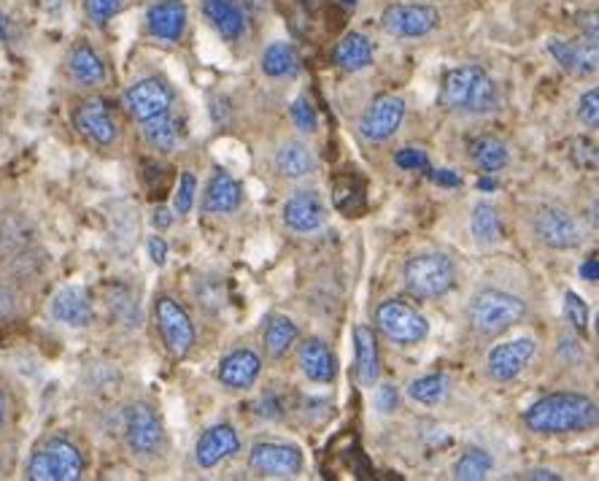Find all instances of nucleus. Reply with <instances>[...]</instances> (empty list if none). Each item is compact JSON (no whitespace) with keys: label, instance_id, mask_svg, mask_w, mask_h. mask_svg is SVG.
<instances>
[{"label":"nucleus","instance_id":"nucleus-41","mask_svg":"<svg viewBox=\"0 0 599 481\" xmlns=\"http://www.w3.org/2000/svg\"><path fill=\"white\" fill-rule=\"evenodd\" d=\"M395 163L403 170H424L426 165H430V163H426V154L421 152V149H416V147L399 149V152L395 154Z\"/></svg>","mask_w":599,"mask_h":481},{"label":"nucleus","instance_id":"nucleus-13","mask_svg":"<svg viewBox=\"0 0 599 481\" xmlns=\"http://www.w3.org/2000/svg\"><path fill=\"white\" fill-rule=\"evenodd\" d=\"M248 466L259 477L292 479L303 471V452L292 444H279V441H257L248 452Z\"/></svg>","mask_w":599,"mask_h":481},{"label":"nucleus","instance_id":"nucleus-8","mask_svg":"<svg viewBox=\"0 0 599 481\" xmlns=\"http://www.w3.org/2000/svg\"><path fill=\"white\" fill-rule=\"evenodd\" d=\"M375 325L381 333L399 346H413L426 339L430 333V322L416 312L413 306L403 301H384L375 308Z\"/></svg>","mask_w":599,"mask_h":481},{"label":"nucleus","instance_id":"nucleus-34","mask_svg":"<svg viewBox=\"0 0 599 481\" xmlns=\"http://www.w3.org/2000/svg\"><path fill=\"white\" fill-rule=\"evenodd\" d=\"M492 466H495V460H492L489 452L484 450H468L462 457H459L457 463H454V479L459 481H481L489 477Z\"/></svg>","mask_w":599,"mask_h":481},{"label":"nucleus","instance_id":"nucleus-17","mask_svg":"<svg viewBox=\"0 0 599 481\" xmlns=\"http://www.w3.org/2000/svg\"><path fill=\"white\" fill-rule=\"evenodd\" d=\"M65 74L81 90H95V87L105 85V79H109V68H105L103 58L87 41H76L71 47L68 58H65Z\"/></svg>","mask_w":599,"mask_h":481},{"label":"nucleus","instance_id":"nucleus-3","mask_svg":"<svg viewBox=\"0 0 599 481\" xmlns=\"http://www.w3.org/2000/svg\"><path fill=\"white\" fill-rule=\"evenodd\" d=\"M85 471V452L68 435H47L25 466V477L30 481H79Z\"/></svg>","mask_w":599,"mask_h":481},{"label":"nucleus","instance_id":"nucleus-1","mask_svg":"<svg viewBox=\"0 0 599 481\" xmlns=\"http://www.w3.org/2000/svg\"><path fill=\"white\" fill-rule=\"evenodd\" d=\"M597 403L581 392H553L524 412V425L532 433L564 435L597 428Z\"/></svg>","mask_w":599,"mask_h":481},{"label":"nucleus","instance_id":"nucleus-31","mask_svg":"<svg viewBox=\"0 0 599 481\" xmlns=\"http://www.w3.org/2000/svg\"><path fill=\"white\" fill-rule=\"evenodd\" d=\"M259 68L270 79H286V76H295L300 71V58L295 47L286 41H273L265 47L263 58H259Z\"/></svg>","mask_w":599,"mask_h":481},{"label":"nucleus","instance_id":"nucleus-22","mask_svg":"<svg viewBox=\"0 0 599 481\" xmlns=\"http://www.w3.org/2000/svg\"><path fill=\"white\" fill-rule=\"evenodd\" d=\"M259 370H263V360H259L257 352L235 350L219 363L216 376L230 390H248L259 379Z\"/></svg>","mask_w":599,"mask_h":481},{"label":"nucleus","instance_id":"nucleus-9","mask_svg":"<svg viewBox=\"0 0 599 481\" xmlns=\"http://www.w3.org/2000/svg\"><path fill=\"white\" fill-rule=\"evenodd\" d=\"M76 132L92 147L109 149L119 141V122H116L114 112L103 98H85L76 103L74 114H71Z\"/></svg>","mask_w":599,"mask_h":481},{"label":"nucleus","instance_id":"nucleus-16","mask_svg":"<svg viewBox=\"0 0 599 481\" xmlns=\"http://www.w3.org/2000/svg\"><path fill=\"white\" fill-rule=\"evenodd\" d=\"M49 314L54 322L65 325V328H87L95 322V303L85 287H63L54 292Z\"/></svg>","mask_w":599,"mask_h":481},{"label":"nucleus","instance_id":"nucleus-2","mask_svg":"<svg viewBox=\"0 0 599 481\" xmlns=\"http://www.w3.org/2000/svg\"><path fill=\"white\" fill-rule=\"evenodd\" d=\"M499 103L495 79L481 65H459L451 68L441 87V106L454 114H492Z\"/></svg>","mask_w":599,"mask_h":481},{"label":"nucleus","instance_id":"nucleus-23","mask_svg":"<svg viewBox=\"0 0 599 481\" xmlns=\"http://www.w3.org/2000/svg\"><path fill=\"white\" fill-rule=\"evenodd\" d=\"M203 16L230 43L246 33V14L238 0H203Z\"/></svg>","mask_w":599,"mask_h":481},{"label":"nucleus","instance_id":"nucleus-51","mask_svg":"<svg viewBox=\"0 0 599 481\" xmlns=\"http://www.w3.org/2000/svg\"><path fill=\"white\" fill-rule=\"evenodd\" d=\"M5 38H9V22H5V16L0 14V43H3Z\"/></svg>","mask_w":599,"mask_h":481},{"label":"nucleus","instance_id":"nucleus-37","mask_svg":"<svg viewBox=\"0 0 599 481\" xmlns=\"http://www.w3.org/2000/svg\"><path fill=\"white\" fill-rule=\"evenodd\" d=\"M125 9V0H85V11L95 27H105L119 11Z\"/></svg>","mask_w":599,"mask_h":481},{"label":"nucleus","instance_id":"nucleus-24","mask_svg":"<svg viewBox=\"0 0 599 481\" xmlns=\"http://www.w3.org/2000/svg\"><path fill=\"white\" fill-rule=\"evenodd\" d=\"M354 352H357V379L365 390H373L379 384L381 376V355H379V339H375L373 328L368 325H357L354 328Z\"/></svg>","mask_w":599,"mask_h":481},{"label":"nucleus","instance_id":"nucleus-4","mask_svg":"<svg viewBox=\"0 0 599 481\" xmlns=\"http://www.w3.org/2000/svg\"><path fill=\"white\" fill-rule=\"evenodd\" d=\"M524 317L526 303L519 295H510V292L502 290H481L468 306L470 328L481 339H497V336L519 325Z\"/></svg>","mask_w":599,"mask_h":481},{"label":"nucleus","instance_id":"nucleus-19","mask_svg":"<svg viewBox=\"0 0 599 481\" xmlns=\"http://www.w3.org/2000/svg\"><path fill=\"white\" fill-rule=\"evenodd\" d=\"M146 30L157 41L176 43L187 30V3L184 0H160L149 5Z\"/></svg>","mask_w":599,"mask_h":481},{"label":"nucleus","instance_id":"nucleus-36","mask_svg":"<svg viewBox=\"0 0 599 481\" xmlns=\"http://www.w3.org/2000/svg\"><path fill=\"white\" fill-rule=\"evenodd\" d=\"M564 317H568V322L573 325V330L578 336L589 333V306H586L584 298L575 295V292L564 295Z\"/></svg>","mask_w":599,"mask_h":481},{"label":"nucleus","instance_id":"nucleus-46","mask_svg":"<svg viewBox=\"0 0 599 481\" xmlns=\"http://www.w3.org/2000/svg\"><path fill=\"white\" fill-rule=\"evenodd\" d=\"M430 176H432V181H435V185H441V187H459V185H462V176L454 174V170H448V168L432 170Z\"/></svg>","mask_w":599,"mask_h":481},{"label":"nucleus","instance_id":"nucleus-11","mask_svg":"<svg viewBox=\"0 0 599 481\" xmlns=\"http://www.w3.org/2000/svg\"><path fill=\"white\" fill-rule=\"evenodd\" d=\"M441 25V11L426 3H395L381 14V27L386 36L421 38L430 36Z\"/></svg>","mask_w":599,"mask_h":481},{"label":"nucleus","instance_id":"nucleus-32","mask_svg":"<svg viewBox=\"0 0 599 481\" xmlns=\"http://www.w3.org/2000/svg\"><path fill=\"white\" fill-rule=\"evenodd\" d=\"M470 233L479 246H492L502 239V223H499V214L492 203H479L470 214Z\"/></svg>","mask_w":599,"mask_h":481},{"label":"nucleus","instance_id":"nucleus-6","mask_svg":"<svg viewBox=\"0 0 599 481\" xmlns=\"http://www.w3.org/2000/svg\"><path fill=\"white\" fill-rule=\"evenodd\" d=\"M403 279L410 295L419 301H435L451 290L457 281V268L443 252H424L405 263Z\"/></svg>","mask_w":599,"mask_h":481},{"label":"nucleus","instance_id":"nucleus-52","mask_svg":"<svg viewBox=\"0 0 599 481\" xmlns=\"http://www.w3.org/2000/svg\"><path fill=\"white\" fill-rule=\"evenodd\" d=\"M341 3H343V5H357L359 0H341Z\"/></svg>","mask_w":599,"mask_h":481},{"label":"nucleus","instance_id":"nucleus-25","mask_svg":"<svg viewBox=\"0 0 599 481\" xmlns=\"http://www.w3.org/2000/svg\"><path fill=\"white\" fill-rule=\"evenodd\" d=\"M297 363L300 370H303L310 381H316V384H330L337 374L335 355L327 350V344L321 339L303 341L297 350Z\"/></svg>","mask_w":599,"mask_h":481},{"label":"nucleus","instance_id":"nucleus-18","mask_svg":"<svg viewBox=\"0 0 599 481\" xmlns=\"http://www.w3.org/2000/svg\"><path fill=\"white\" fill-rule=\"evenodd\" d=\"M535 352H537V344L532 339H515V341H508V344H499L489 352L486 370H489L492 379L499 381V384L513 381L515 376L532 363Z\"/></svg>","mask_w":599,"mask_h":481},{"label":"nucleus","instance_id":"nucleus-12","mask_svg":"<svg viewBox=\"0 0 599 481\" xmlns=\"http://www.w3.org/2000/svg\"><path fill=\"white\" fill-rule=\"evenodd\" d=\"M122 106L136 122H146L160 114L170 112L174 106V92L157 76H146V79H138L136 85H130L122 96Z\"/></svg>","mask_w":599,"mask_h":481},{"label":"nucleus","instance_id":"nucleus-44","mask_svg":"<svg viewBox=\"0 0 599 481\" xmlns=\"http://www.w3.org/2000/svg\"><path fill=\"white\" fill-rule=\"evenodd\" d=\"M11 412H14V406H11V392H9V387L0 381V439H3V433L9 430Z\"/></svg>","mask_w":599,"mask_h":481},{"label":"nucleus","instance_id":"nucleus-14","mask_svg":"<svg viewBox=\"0 0 599 481\" xmlns=\"http://www.w3.org/2000/svg\"><path fill=\"white\" fill-rule=\"evenodd\" d=\"M405 119V101L399 96H381L365 109V114L359 117V136L365 141H386L399 130Z\"/></svg>","mask_w":599,"mask_h":481},{"label":"nucleus","instance_id":"nucleus-47","mask_svg":"<svg viewBox=\"0 0 599 481\" xmlns=\"http://www.w3.org/2000/svg\"><path fill=\"white\" fill-rule=\"evenodd\" d=\"M174 217H176V214L170 212V208H163V206H160V208H154L152 225H154V228H157V230H165V228H170V225H174Z\"/></svg>","mask_w":599,"mask_h":481},{"label":"nucleus","instance_id":"nucleus-29","mask_svg":"<svg viewBox=\"0 0 599 481\" xmlns=\"http://www.w3.org/2000/svg\"><path fill=\"white\" fill-rule=\"evenodd\" d=\"M468 154L475 163V168H481L484 174L495 176L497 170H502L508 165L510 152L502 141L495 136H475L468 141Z\"/></svg>","mask_w":599,"mask_h":481},{"label":"nucleus","instance_id":"nucleus-15","mask_svg":"<svg viewBox=\"0 0 599 481\" xmlns=\"http://www.w3.org/2000/svg\"><path fill=\"white\" fill-rule=\"evenodd\" d=\"M284 225L292 233L308 236L327 225V203L316 190H297L284 203Z\"/></svg>","mask_w":599,"mask_h":481},{"label":"nucleus","instance_id":"nucleus-27","mask_svg":"<svg viewBox=\"0 0 599 481\" xmlns=\"http://www.w3.org/2000/svg\"><path fill=\"white\" fill-rule=\"evenodd\" d=\"M276 170H279L284 179H305L316 170V154L308 143L303 141H284L276 149Z\"/></svg>","mask_w":599,"mask_h":481},{"label":"nucleus","instance_id":"nucleus-42","mask_svg":"<svg viewBox=\"0 0 599 481\" xmlns=\"http://www.w3.org/2000/svg\"><path fill=\"white\" fill-rule=\"evenodd\" d=\"M20 308V298H16V287L9 279H0V319L14 317Z\"/></svg>","mask_w":599,"mask_h":481},{"label":"nucleus","instance_id":"nucleus-26","mask_svg":"<svg viewBox=\"0 0 599 481\" xmlns=\"http://www.w3.org/2000/svg\"><path fill=\"white\" fill-rule=\"evenodd\" d=\"M243 201V190L230 174L225 170H216L211 176L208 187H205V198H203V212L208 214H230L241 206Z\"/></svg>","mask_w":599,"mask_h":481},{"label":"nucleus","instance_id":"nucleus-43","mask_svg":"<svg viewBox=\"0 0 599 481\" xmlns=\"http://www.w3.org/2000/svg\"><path fill=\"white\" fill-rule=\"evenodd\" d=\"M397 403H399V395L395 384L384 381V384L375 387V406H379L381 414H392L397 408Z\"/></svg>","mask_w":599,"mask_h":481},{"label":"nucleus","instance_id":"nucleus-21","mask_svg":"<svg viewBox=\"0 0 599 481\" xmlns=\"http://www.w3.org/2000/svg\"><path fill=\"white\" fill-rule=\"evenodd\" d=\"M548 54L559 63V68L573 76H589L597 71V47L578 41H564V38H551L548 41Z\"/></svg>","mask_w":599,"mask_h":481},{"label":"nucleus","instance_id":"nucleus-10","mask_svg":"<svg viewBox=\"0 0 599 481\" xmlns=\"http://www.w3.org/2000/svg\"><path fill=\"white\" fill-rule=\"evenodd\" d=\"M154 319H157L163 344L174 357L190 355L195 346V325H192L190 314L179 306L170 295H160L154 303Z\"/></svg>","mask_w":599,"mask_h":481},{"label":"nucleus","instance_id":"nucleus-49","mask_svg":"<svg viewBox=\"0 0 599 481\" xmlns=\"http://www.w3.org/2000/svg\"><path fill=\"white\" fill-rule=\"evenodd\" d=\"M497 179H492V174H484V176H481V179H479V190L481 192H495L497 190Z\"/></svg>","mask_w":599,"mask_h":481},{"label":"nucleus","instance_id":"nucleus-7","mask_svg":"<svg viewBox=\"0 0 599 481\" xmlns=\"http://www.w3.org/2000/svg\"><path fill=\"white\" fill-rule=\"evenodd\" d=\"M532 233L537 241L557 252H573L584 243V228L578 219L562 206H540L532 214Z\"/></svg>","mask_w":599,"mask_h":481},{"label":"nucleus","instance_id":"nucleus-35","mask_svg":"<svg viewBox=\"0 0 599 481\" xmlns=\"http://www.w3.org/2000/svg\"><path fill=\"white\" fill-rule=\"evenodd\" d=\"M448 392V379L443 374H430L421 376V379L410 381L408 384V397L416 403H424V406H435L446 397Z\"/></svg>","mask_w":599,"mask_h":481},{"label":"nucleus","instance_id":"nucleus-5","mask_svg":"<svg viewBox=\"0 0 599 481\" xmlns=\"http://www.w3.org/2000/svg\"><path fill=\"white\" fill-rule=\"evenodd\" d=\"M119 430H122V441H125L127 452L132 457H154L163 452L165 446V428L163 419L157 417L149 403L136 401L127 403L119 414Z\"/></svg>","mask_w":599,"mask_h":481},{"label":"nucleus","instance_id":"nucleus-33","mask_svg":"<svg viewBox=\"0 0 599 481\" xmlns=\"http://www.w3.org/2000/svg\"><path fill=\"white\" fill-rule=\"evenodd\" d=\"M297 325L290 317H270L268 328H265V352L273 360L284 357L297 341Z\"/></svg>","mask_w":599,"mask_h":481},{"label":"nucleus","instance_id":"nucleus-30","mask_svg":"<svg viewBox=\"0 0 599 481\" xmlns=\"http://www.w3.org/2000/svg\"><path fill=\"white\" fill-rule=\"evenodd\" d=\"M141 132L143 141L152 149H157V152H174L181 143V122L170 112L141 122Z\"/></svg>","mask_w":599,"mask_h":481},{"label":"nucleus","instance_id":"nucleus-20","mask_svg":"<svg viewBox=\"0 0 599 481\" xmlns=\"http://www.w3.org/2000/svg\"><path fill=\"white\" fill-rule=\"evenodd\" d=\"M241 450L238 433L230 425H214L205 430L195 444V463L200 468H216L219 463L230 460Z\"/></svg>","mask_w":599,"mask_h":481},{"label":"nucleus","instance_id":"nucleus-45","mask_svg":"<svg viewBox=\"0 0 599 481\" xmlns=\"http://www.w3.org/2000/svg\"><path fill=\"white\" fill-rule=\"evenodd\" d=\"M146 249L154 265H165V260H168V243H165L163 236H152V239L146 241Z\"/></svg>","mask_w":599,"mask_h":481},{"label":"nucleus","instance_id":"nucleus-39","mask_svg":"<svg viewBox=\"0 0 599 481\" xmlns=\"http://www.w3.org/2000/svg\"><path fill=\"white\" fill-rule=\"evenodd\" d=\"M578 119H581V125L591 127V130L599 125V90L597 87H591L589 92H584V96H581Z\"/></svg>","mask_w":599,"mask_h":481},{"label":"nucleus","instance_id":"nucleus-48","mask_svg":"<svg viewBox=\"0 0 599 481\" xmlns=\"http://www.w3.org/2000/svg\"><path fill=\"white\" fill-rule=\"evenodd\" d=\"M581 279L597 284V281H599V260L597 257H589L584 265H581Z\"/></svg>","mask_w":599,"mask_h":481},{"label":"nucleus","instance_id":"nucleus-38","mask_svg":"<svg viewBox=\"0 0 599 481\" xmlns=\"http://www.w3.org/2000/svg\"><path fill=\"white\" fill-rule=\"evenodd\" d=\"M195 192H197L195 176L181 174L179 190H176V198H174V212L176 214H190L192 206H195Z\"/></svg>","mask_w":599,"mask_h":481},{"label":"nucleus","instance_id":"nucleus-40","mask_svg":"<svg viewBox=\"0 0 599 481\" xmlns=\"http://www.w3.org/2000/svg\"><path fill=\"white\" fill-rule=\"evenodd\" d=\"M292 119H295V125L303 132H314L316 125H319V117H316V109L310 106L308 98H297V101L292 103Z\"/></svg>","mask_w":599,"mask_h":481},{"label":"nucleus","instance_id":"nucleus-28","mask_svg":"<svg viewBox=\"0 0 599 481\" xmlns=\"http://www.w3.org/2000/svg\"><path fill=\"white\" fill-rule=\"evenodd\" d=\"M373 41L362 33H348L343 36V41L335 47V65L337 68L348 71V74H357V71H365L370 63H373Z\"/></svg>","mask_w":599,"mask_h":481},{"label":"nucleus","instance_id":"nucleus-50","mask_svg":"<svg viewBox=\"0 0 599 481\" xmlns=\"http://www.w3.org/2000/svg\"><path fill=\"white\" fill-rule=\"evenodd\" d=\"M524 479H551V481H559V473L543 471V468H537V471H526Z\"/></svg>","mask_w":599,"mask_h":481}]
</instances>
